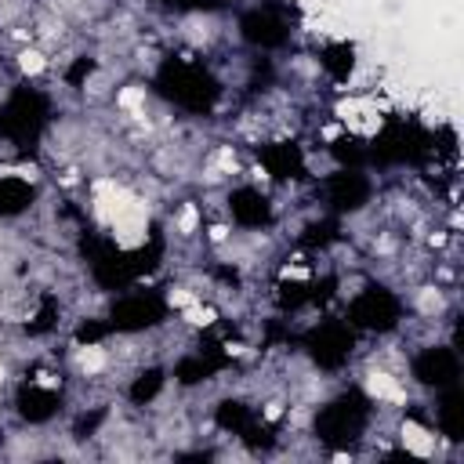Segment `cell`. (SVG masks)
Masks as SVG:
<instances>
[{"label": "cell", "instance_id": "6da1fadb", "mask_svg": "<svg viewBox=\"0 0 464 464\" xmlns=\"http://www.w3.org/2000/svg\"><path fill=\"white\" fill-rule=\"evenodd\" d=\"M395 312H399V304H395V297H388L384 290H370V294H362V297L352 304V319H355L359 326H377V330L392 326V323H395Z\"/></svg>", "mask_w": 464, "mask_h": 464}, {"label": "cell", "instance_id": "7a4b0ae2", "mask_svg": "<svg viewBox=\"0 0 464 464\" xmlns=\"http://www.w3.org/2000/svg\"><path fill=\"white\" fill-rule=\"evenodd\" d=\"M160 315H163L160 301H152V297H130V301H120L112 308V326H120V330H141V326H152Z\"/></svg>", "mask_w": 464, "mask_h": 464}, {"label": "cell", "instance_id": "3957f363", "mask_svg": "<svg viewBox=\"0 0 464 464\" xmlns=\"http://www.w3.org/2000/svg\"><path fill=\"white\" fill-rule=\"evenodd\" d=\"M417 377L424 384H450V381H457V355L450 348H428L417 359Z\"/></svg>", "mask_w": 464, "mask_h": 464}, {"label": "cell", "instance_id": "277c9868", "mask_svg": "<svg viewBox=\"0 0 464 464\" xmlns=\"http://www.w3.org/2000/svg\"><path fill=\"white\" fill-rule=\"evenodd\" d=\"M232 214H236L243 225H261V221H265V214H268V207H265V199H261L257 192L243 188V192H236V196H232Z\"/></svg>", "mask_w": 464, "mask_h": 464}]
</instances>
